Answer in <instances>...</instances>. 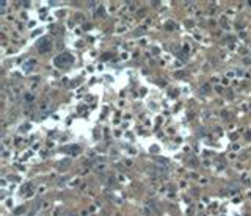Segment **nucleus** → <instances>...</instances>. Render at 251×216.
<instances>
[{"mask_svg":"<svg viewBox=\"0 0 251 216\" xmlns=\"http://www.w3.org/2000/svg\"><path fill=\"white\" fill-rule=\"evenodd\" d=\"M72 63H74V58H72L71 53H61V55H58V57L55 58V64H57L58 67H67V66H71Z\"/></svg>","mask_w":251,"mask_h":216,"instance_id":"nucleus-1","label":"nucleus"},{"mask_svg":"<svg viewBox=\"0 0 251 216\" xmlns=\"http://www.w3.org/2000/svg\"><path fill=\"white\" fill-rule=\"evenodd\" d=\"M36 45H38V49H39L41 53H46V52H49V50L52 49V47H50V45H52V42H50L49 38H41V39L38 41Z\"/></svg>","mask_w":251,"mask_h":216,"instance_id":"nucleus-2","label":"nucleus"},{"mask_svg":"<svg viewBox=\"0 0 251 216\" xmlns=\"http://www.w3.org/2000/svg\"><path fill=\"white\" fill-rule=\"evenodd\" d=\"M35 66H36V60H33V58H32V60H28V61L24 63V71L25 72H32Z\"/></svg>","mask_w":251,"mask_h":216,"instance_id":"nucleus-3","label":"nucleus"},{"mask_svg":"<svg viewBox=\"0 0 251 216\" xmlns=\"http://www.w3.org/2000/svg\"><path fill=\"white\" fill-rule=\"evenodd\" d=\"M65 152H67V154H71V155H75V154L80 152V147L79 146H67V147H65Z\"/></svg>","mask_w":251,"mask_h":216,"instance_id":"nucleus-4","label":"nucleus"},{"mask_svg":"<svg viewBox=\"0 0 251 216\" xmlns=\"http://www.w3.org/2000/svg\"><path fill=\"white\" fill-rule=\"evenodd\" d=\"M33 94H30V92H27V94H24V100H27V102H33Z\"/></svg>","mask_w":251,"mask_h":216,"instance_id":"nucleus-5","label":"nucleus"},{"mask_svg":"<svg viewBox=\"0 0 251 216\" xmlns=\"http://www.w3.org/2000/svg\"><path fill=\"white\" fill-rule=\"evenodd\" d=\"M209 89H210L209 85H204V86L201 88V92H202V94H206V92H209Z\"/></svg>","mask_w":251,"mask_h":216,"instance_id":"nucleus-6","label":"nucleus"},{"mask_svg":"<svg viewBox=\"0 0 251 216\" xmlns=\"http://www.w3.org/2000/svg\"><path fill=\"white\" fill-rule=\"evenodd\" d=\"M69 164H71V161H69V160H66L65 163H61V164H60V168H63V169H65V168H67V166H69Z\"/></svg>","mask_w":251,"mask_h":216,"instance_id":"nucleus-7","label":"nucleus"}]
</instances>
